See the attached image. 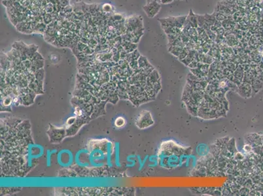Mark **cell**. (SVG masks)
Here are the masks:
<instances>
[{"label":"cell","mask_w":263,"mask_h":196,"mask_svg":"<svg viewBox=\"0 0 263 196\" xmlns=\"http://www.w3.org/2000/svg\"><path fill=\"white\" fill-rule=\"evenodd\" d=\"M187 21L189 22V24L192 26V27H193V28L197 27V24H198L197 19V17H196V15H194L193 14L192 10H190V12H189V17H188V19H187Z\"/></svg>","instance_id":"277c9868"},{"label":"cell","mask_w":263,"mask_h":196,"mask_svg":"<svg viewBox=\"0 0 263 196\" xmlns=\"http://www.w3.org/2000/svg\"><path fill=\"white\" fill-rule=\"evenodd\" d=\"M126 124V121L123 117H118L115 121V126L117 128L123 127Z\"/></svg>","instance_id":"5b68a950"},{"label":"cell","mask_w":263,"mask_h":196,"mask_svg":"<svg viewBox=\"0 0 263 196\" xmlns=\"http://www.w3.org/2000/svg\"><path fill=\"white\" fill-rule=\"evenodd\" d=\"M82 10L84 13H91L90 12V5L83 3L82 5Z\"/></svg>","instance_id":"8992f818"},{"label":"cell","mask_w":263,"mask_h":196,"mask_svg":"<svg viewBox=\"0 0 263 196\" xmlns=\"http://www.w3.org/2000/svg\"><path fill=\"white\" fill-rule=\"evenodd\" d=\"M146 15L149 18H153L158 14L160 11V5L157 2H152L147 3L145 6L143 7Z\"/></svg>","instance_id":"7a4b0ae2"},{"label":"cell","mask_w":263,"mask_h":196,"mask_svg":"<svg viewBox=\"0 0 263 196\" xmlns=\"http://www.w3.org/2000/svg\"><path fill=\"white\" fill-rule=\"evenodd\" d=\"M173 1V0H160V2H161L162 3H170Z\"/></svg>","instance_id":"9c48e42d"},{"label":"cell","mask_w":263,"mask_h":196,"mask_svg":"<svg viewBox=\"0 0 263 196\" xmlns=\"http://www.w3.org/2000/svg\"><path fill=\"white\" fill-rule=\"evenodd\" d=\"M103 10L106 12H109L112 11V7L109 4H105L103 6Z\"/></svg>","instance_id":"52a82bcc"},{"label":"cell","mask_w":263,"mask_h":196,"mask_svg":"<svg viewBox=\"0 0 263 196\" xmlns=\"http://www.w3.org/2000/svg\"><path fill=\"white\" fill-rule=\"evenodd\" d=\"M125 26L128 32H132L137 29L143 28L142 19L140 16H132L126 19Z\"/></svg>","instance_id":"6da1fadb"},{"label":"cell","mask_w":263,"mask_h":196,"mask_svg":"<svg viewBox=\"0 0 263 196\" xmlns=\"http://www.w3.org/2000/svg\"><path fill=\"white\" fill-rule=\"evenodd\" d=\"M44 18H47V19H44V21L45 22V23H47V24H48V23H50V22L52 21V16L50 15V14H46L44 16Z\"/></svg>","instance_id":"ba28073f"},{"label":"cell","mask_w":263,"mask_h":196,"mask_svg":"<svg viewBox=\"0 0 263 196\" xmlns=\"http://www.w3.org/2000/svg\"><path fill=\"white\" fill-rule=\"evenodd\" d=\"M121 45L124 48V50L128 52L133 51L136 47V44H134L133 43H131L130 41H125V40H124V41L121 43Z\"/></svg>","instance_id":"3957f363"}]
</instances>
